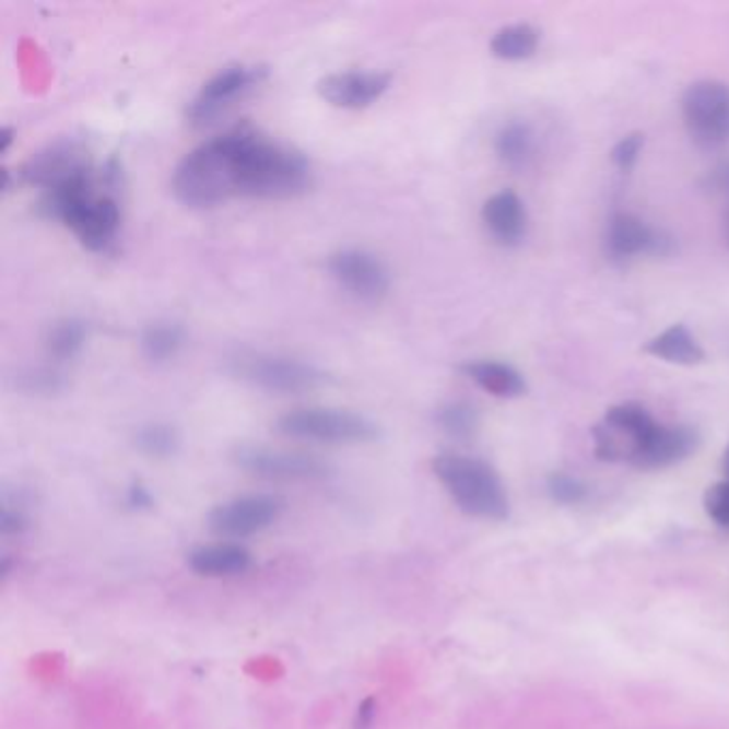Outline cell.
Instances as JSON below:
<instances>
[{"label": "cell", "mask_w": 729, "mask_h": 729, "mask_svg": "<svg viewBox=\"0 0 729 729\" xmlns=\"http://www.w3.org/2000/svg\"><path fill=\"white\" fill-rule=\"evenodd\" d=\"M227 371L248 384L279 396H299L326 386L328 375L321 366L283 351L238 349L227 357Z\"/></svg>", "instance_id": "obj_5"}, {"label": "cell", "mask_w": 729, "mask_h": 729, "mask_svg": "<svg viewBox=\"0 0 729 729\" xmlns=\"http://www.w3.org/2000/svg\"><path fill=\"white\" fill-rule=\"evenodd\" d=\"M603 250L612 263H630L637 257H672L679 243L668 230L652 227L632 212H614L605 225Z\"/></svg>", "instance_id": "obj_13"}, {"label": "cell", "mask_w": 729, "mask_h": 729, "mask_svg": "<svg viewBox=\"0 0 729 729\" xmlns=\"http://www.w3.org/2000/svg\"><path fill=\"white\" fill-rule=\"evenodd\" d=\"M644 353L677 366H697L706 362L699 341L684 324H674L644 344Z\"/></svg>", "instance_id": "obj_21"}, {"label": "cell", "mask_w": 729, "mask_h": 729, "mask_svg": "<svg viewBox=\"0 0 729 729\" xmlns=\"http://www.w3.org/2000/svg\"><path fill=\"white\" fill-rule=\"evenodd\" d=\"M274 431L283 437L321 445H364L381 437L379 424L353 409L295 407L277 418Z\"/></svg>", "instance_id": "obj_6"}, {"label": "cell", "mask_w": 729, "mask_h": 729, "mask_svg": "<svg viewBox=\"0 0 729 729\" xmlns=\"http://www.w3.org/2000/svg\"><path fill=\"white\" fill-rule=\"evenodd\" d=\"M391 89V75L379 69H342L319 80L317 91L324 101L342 109H364L377 103Z\"/></svg>", "instance_id": "obj_15"}, {"label": "cell", "mask_w": 729, "mask_h": 729, "mask_svg": "<svg viewBox=\"0 0 729 729\" xmlns=\"http://www.w3.org/2000/svg\"><path fill=\"white\" fill-rule=\"evenodd\" d=\"M252 565V552L238 541L203 543L187 554V567L199 578H240Z\"/></svg>", "instance_id": "obj_18"}, {"label": "cell", "mask_w": 729, "mask_h": 729, "mask_svg": "<svg viewBox=\"0 0 729 729\" xmlns=\"http://www.w3.org/2000/svg\"><path fill=\"white\" fill-rule=\"evenodd\" d=\"M326 272L344 295L377 304L391 292L388 261L364 246H341L326 257Z\"/></svg>", "instance_id": "obj_9"}, {"label": "cell", "mask_w": 729, "mask_h": 729, "mask_svg": "<svg viewBox=\"0 0 729 729\" xmlns=\"http://www.w3.org/2000/svg\"><path fill=\"white\" fill-rule=\"evenodd\" d=\"M35 208L42 219L71 230L91 252L109 255L118 248L122 205L118 193L103 185L95 165L42 191Z\"/></svg>", "instance_id": "obj_1"}, {"label": "cell", "mask_w": 729, "mask_h": 729, "mask_svg": "<svg viewBox=\"0 0 729 729\" xmlns=\"http://www.w3.org/2000/svg\"><path fill=\"white\" fill-rule=\"evenodd\" d=\"M655 426L657 422L639 402L614 404L605 411L603 420L592 426L595 456L603 462L632 465Z\"/></svg>", "instance_id": "obj_12"}, {"label": "cell", "mask_w": 729, "mask_h": 729, "mask_svg": "<svg viewBox=\"0 0 729 729\" xmlns=\"http://www.w3.org/2000/svg\"><path fill=\"white\" fill-rule=\"evenodd\" d=\"M13 142H15V129L4 125L0 129V154H7L11 150V146H13Z\"/></svg>", "instance_id": "obj_35"}, {"label": "cell", "mask_w": 729, "mask_h": 729, "mask_svg": "<svg viewBox=\"0 0 729 729\" xmlns=\"http://www.w3.org/2000/svg\"><path fill=\"white\" fill-rule=\"evenodd\" d=\"M433 473L460 512L496 522L509 516V496L505 484L486 460L443 451L433 460Z\"/></svg>", "instance_id": "obj_4"}, {"label": "cell", "mask_w": 729, "mask_h": 729, "mask_svg": "<svg viewBox=\"0 0 729 729\" xmlns=\"http://www.w3.org/2000/svg\"><path fill=\"white\" fill-rule=\"evenodd\" d=\"M545 490L550 498L561 505H578L588 498V486L584 484L583 480L569 473H561V471L548 475Z\"/></svg>", "instance_id": "obj_28"}, {"label": "cell", "mask_w": 729, "mask_h": 729, "mask_svg": "<svg viewBox=\"0 0 729 729\" xmlns=\"http://www.w3.org/2000/svg\"><path fill=\"white\" fill-rule=\"evenodd\" d=\"M642 148H644V136L642 133H630L625 136L623 140H619L612 152H610V158H612V165L621 172H632L642 154Z\"/></svg>", "instance_id": "obj_31"}, {"label": "cell", "mask_w": 729, "mask_h": 729, "mask_svg": "<svg viewBox=\"0 0 729 729\" xmlns=\"http://www.w3.org/2000/svg\"><path fill=\"white\" fill-rule=\"evenodd\" d=\"M122 501H125L127 509L138 512V514L140 512H150L154 507V494H152V490L144 482H140V480H136V482H131L127 486L125 494H122Z\"/></svg>", "instance_id": "obj_32"}, {"label": "cell", "mask_w": 729, "mask_h": 729, "mask_svg": "<svg viewBox=\"0 0 729 729\" xmlns=\"http://www.w3.org/2000/svg\"><path fill=\"white\" fill-rule=\"evenodd\" d=\"M234 193L252 199H290L313 183V167L297 148L277 142L250 122L232 127Z\"/></svg>", "instance_id": "obj_2"}, {"label": "cell", "mask_w": 729, "mask_h": 729, "mask_svg": "<svg viewBox=\"0 0 729 729\" xmlns=\"http://www.w3.org/2000/svg\"><path fill=\"white\" fill-rule=\"evenodd\" d=\"M287 503L272 492H252L214 505L208 514V529L225 541L259 536L272 529L285 514Z\"/></svg>", "instance_id": "obj_11"}, {"label": "cell", "mask_w": 729, "mask_h": 729, "mask_svg": "<svg viewBox=\"0 0 729 729\" xmlns=\"http://www.w3.org/2000/svg\"><path fill=\"white\" fill-rule=\"evenodd\" d=\"M460 373L496 398H520L529 389L518 368L498 360H469L460 364Z\"/></svg>", "instance_id": "obj_19"}, {"label": "cell", "mask_w": 729, "mask_h": 729, "mask_svg": "<svg viewBox=\"0 0 729 729\" xmlns=\"http://www.w3.org/2000/svg\"><path fill=\"white\" fill-rule=\"evenodd\" d=\"M232 462L244 473L268 482H324L334 475V467L317 454L272 445L243 443L234 447Z\"/></svg>", "instance_id": "obj_7"}, {"label": "cell", "mask_w": 729, "mask_h": 729, "mask_svg": "<svg viewBox=\"0 0 729 729\" xmlns=\"http://www.w3.org/2000/svg\"><path fill=\"white\" fill-rule=\"evenodd\" d=\"M268 78V69L263 64L234 62L225 64L216 73H212L189 98L185 116L193 127H205L225 116L230 107H234L240 98L252 93Z\"/></svg>", "instance_id": "obj_8"}, {"label": "cell", "mask_w": 729, "mask_h": 729, "mask_svg": "<svg viewBox=\"0 0 729 729\" xmlns=\"http://www.w3.org/2000/svg\"><path fill=\"white\" fill-rule=\"evenodd\" d=\"M699 440H702L699 433L693 426L657 424L650 437L646 438V443L637 451V456L633 458L632 467L642 471H655L679 465L697 451Z\"/></svg>", "instance_id": "obj_16"}, {"label": "cell", "mask_w": 729, "mask_h": 729, "mask_svg": "<svg viewBox=\"0 0 729 729\" xmlns=\"http://www.w3.org/2000/svg\"><path fill=\"white\" fill-rule=\"evenodd\" d=\"M377 713H379V704L375 697H366L357 704L355 713H353V729H373L375 721H377Z\"/></svg>", "instance_id": "obj_34"}, {"label": "cell", "mask_w": 729, "mask_h": 729, "mask_svg": "<svg viewBox=\"0 0 729 729\" xmlns=\"http://www.w3.org/2000/svg\"><path fill=\"white\" fill-rule=\"evenodd\" d=\"M482 223L487 236L503 248L520 246L529 234L527 205L520 195L509 189L487 197L482 205Z\"/></svg>", "instance_id": "obj_17"}, {"label": "cell", "mask_w": 729, "mask_h": 729, "mask_svg": "<svg viewBox=\"0 0 729 729\" xmlns=\"http://www.w3.org/2000/svg\"><path fill=\"white\" fill-rule=\"evenodd\" d=\"M91 339V326L86 319L69 315L56 319L44 334V349L49 362L64 366L82 355Z\"/></svg>", "instance_id": "obj_20"}, {"label": "cell", "mask_w": 729, "mask_h": 729, "mask_svg": "<svg viewBox=\"0 0 729 729\" xmlns=\"http://www.w3.org/2000/svg\"><path fill=\"white\" fill-rule=\"evenodd\" d=\"M702 189L729 199V158L719 161L713 169L706 172V176L702 178Z\"/></svg>", "instance_id": "obj_33"}, {"label": "cell", "mask_w": 729, "mask_h": 729, "mask_svg": "<svg viewBox=\"0 0 729 729\" xmlns=\"http://www.w3.org/2000/svg\"><path fill=\"white\" fill-rule=\"evenodd\" d=\"M13 386L28 396H56L62 393L69 381L62 366L54 362H42V364H28L15 371Z\"/></svg>", "instance_id": "obj_27"}, {"label": "cell", "mask_w": 729, "mask_h": 729, "mask_svg": "<svg viewBox=\"0 0 729 729\" xmlns=\"http://www.w3.org/2000/svg\"><path fill=\"white\" fill-rule=\"evenodd\" d=\"M172 191L189 208H214L234 193V140L225 129L191 148L172 172Z\"/></svg>", "instance_id": "obj_3"}, {"label": "cell", "mask_w": 729, "mask_h": 729, "mask_svg": "<svg viewBox=\"0 0 729 729\" xmlns=\"http://www.w3.org/2000/svg\"><path fill=\"white\" fill-rule=\"evenodd\" d=\"M728 244H729V219H728Z\"/></svg>", "instance_id": "obj_37"}, {"label": "cell", "mask_w": 729, "mask_h": 729, "mask_svg": "<svg viewBox=\"0 0 729 729\" xmlns=\"http://www.w3.org/2000/svg\"><path fill=\"white\" fill-rule=\"evenodd\" d=\"M131 443L142 456H146L150 460H167L180 451L183 435L174 424L152 420L136 428Z\"/></svg>", "instance_id": "obj_26"}, {"label": "cell", "mask_w": 729, "mask_h": 729, "mask_svg": "<svg viewBox=\"0 0 729 729\" xmlns=\"http://www.w3.org/2000/svg\"><path fill=\"white\" fill-rule=\"evenodd\" d=\"M704 509L715 525L729 531V482H719L704 494Z\"/></svg>", "instance_id": "obj_30"}, {"label": "cell", "mask_w": 729, "mask_h": 729, "mask_svg": "<svg viewBox=\"0 0 729 729\" xmlns=\"http://www.w3.org/2000/svg\"><path fill=\"white\" fill-rule=\"evenodd\" d=\"M31 531V516L22 501H9V496H2L0 503V536L22 537Z\"/></svg>", "instance_id": "obj_29"}, {"label": "cell", "mask_w": 729, "mask_h": 729, "mask_svg": "<svg viewBox=\"0 0 729 729\" xmlns=\"http://www.w3.org/2000/svg\"><path fill=\"white\" fill-rule=\"evenodd\" d=\"M724 473H726V480L729 482V443L726 447V454H724Z\"/></svg>", "instance_id": "obj_36"}, {"label": "cell", "mask_w": 729, "mask_h": 729, "mask_svg": "<svg viewBox=\"0 0 729 729\" xmlns=\"http://www.w3.org/2000/svg\"><path fill=\"white\" fill-rule=\"evenodd\" d=\"M539 42H541L539 28L527 22H518L503 26L494 33V37L490 39V51L501 60L518 62L536 56Z\"/></svg>", "instance_id": "obj_24"}, {"label": "cell", "mask_w": 729, "mask_h": 729, "mask_svg": "<svg viewBox=\"0 0 729 729\" xmlns=\"http://www.w3.org/2000/svg\"><path fill=\"white\" fill-rule=\"evenodd\" d=\"M93 158H91V150L82 140L75 138H62L56 140L48 146L37 150L17 172V180L35 187L42 191H46L49 187L93 167Z\"/></svg>", "instance_id": "obj_14"}, {"label": "cell", "mask_w": 729, "mask_h": 729, "mask_svg": "<svg viewBox=\"0 0 729 729\" xmlns=\"http://www.w3.org/2000/svg\"><path fill=\"white\" fill-rule=\"evenodd\" d=\"M187 346V330L176 319H154L140 334L142 355L150 364H169Z\"/></svg>", "instance_id": "obj_22"}, {"label": "cell", "mask_w": 729, "mask_h": 729, "mask_svg": "<svg viewBox=\"0 0 729 729\" xmlns=\"http://www.w3.org/2000/svg\"><path fill=\"white\" fill-rule=\"evenodd\" d=\"M494 152L509 169H525L536 152V133L522 120L505 122L494 136Z\"/></svg>", "instance_id": "obj_23"}, {"label": "cell", "mask_w": 729, "mask_h": 729, "mask_svg": "<svg viewBox=\"0 0 729 729\" xmlns=\"http://www.w3.org/2000/svg\"><path fill=\"white\" fill-rule=\"evenodd\" d=\"M435 424L445 437L454 440H471L480 433L482 415L480 409L469 400H447L435 411Z\"/></svg>", "instance_id": "obj_25"}, {"label": "cell", "mask_w": 729, "mask_h": 729, "mask_svg": "<svg viewBox=\"0 0 729 729\" xmlns=\"http://www.w3.org/2000/svg\"><path fill=\"white\" fill-rule=\"evenodd\" d=\"M682 118L691 142L702 150L729 144V84L719 80L693 82L682 95Z\"/></svg>", "instance_id": "obj_10"}]
</instances>
